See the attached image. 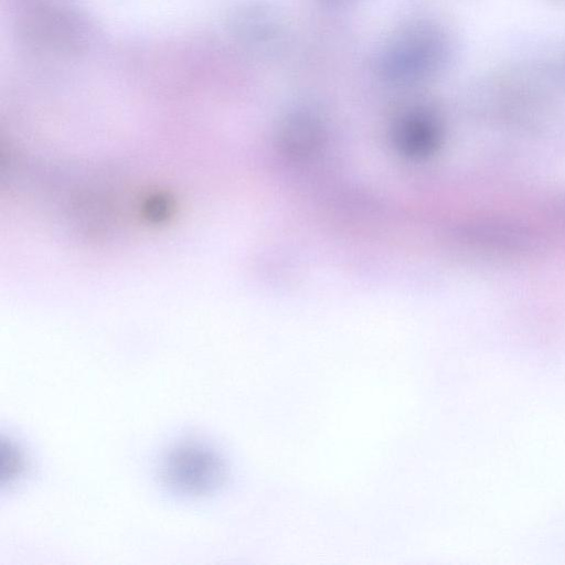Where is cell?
<instances>
[{
  "label": "cell",
  "mask_w": 565,
  "mask_h": 565,
  "mask_svg": "<svg viewBox=\"0 0 565 565\" xmlns=\"http://www.w3.org/2000/svg\"><path fill=\"white\" fill-rule=\"evenodd\" d=\"M164 477L179 491L190 494L209 493L222 484L224 465L209 447L189 444L169 455Z\"/></svg>",
  "instance_id": "7a4b0ae2"
},
{
  "label": "cell",
  "mask_w": 565,
  "mask_h": 565,
  "mask_svg": "<svg viewBox=\"0 0 565 565\" xmlns=\"http://www.w3.org/2000/svg\"><path fill=\"white\" fill-rule=\"evenodd\" d=\"M435 58V34L424 23H417L402 30L388 44L381 60V71L395 82L415 81L424 76Z\"/></svg>",
  "instance_id": "6da1fadb"
},
{
  "label": "cell",
  "mask_w": 565,
  "mask_h": 565,
  "mask_svg": "<svg viewBox=\"0 0 565 565\" xmlns=\"http://www.w3.org/2000/svg\"><path fill=\"white\" fill-rule=\"evenodd\" d=\"M327 1H331V2H340V1H343V0H327Z\"/></svg>",
  "instance_id": "277c9868"
},
{
  "label": "cell",
  "mask_w": 565,
  "mask_h": 565,
  "mask_svg": "<svg viewBox=\"0 0 565 565\" xmlns=\"http://www.w3.org/2000/svg\"><path fill=\"white\" fill-rule=\"evenodd\" d=\"M398 146L412 154L429 152L436 145L437 130L433 120L424 113H412L396 128Z\"/></svg>",
  "instance_id": "3957f363"
}]
</instances>
